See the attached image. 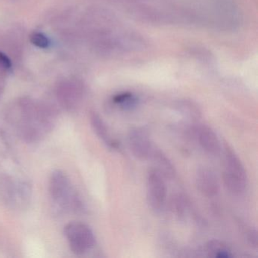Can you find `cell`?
I'll use <instances>...</instances> for the list:
<instances>
[{"label":"cell","instance_id":"obj_13","mask_svg":"<svg viewBox=\"0 0 258 258\" xmlns=\"http://www.w3.org/2000/svg\"><path fill=\"white\" fill-rule=\"evenodd\" d=\"M173 211L178 217L182 218L185 217L186 213V202L180 196H178L173 202Z\"/></svg>","mask_w":258,"mask_h":258},{"label":"cell","instance_id":"obj_4","mask_svg":"<svg viewBox=\"0 0 258 258\" xmlns=\"http://www.w3.org/2000/svg\"><path fill=\"white\" fill-rule=\"evenodd\" d=\"M167 198L165 179L156 170L152 168L146 177V199L151 209L159 212L164 208Z\"/></svg>","mask_w":258,"mask_h":258},{"label":"cell","instance_id":"obj_2","mask_svg":"<svg viewBox=\"0 0 258 258\" xmlns=\"http://www.w3.org/2000/svg\"><path fill=\"white\" fill-rule=\"evenodd\" d=\"M64 235L71 250L75 254H84L96 244L93 230L84 223L78 222L69 223L64 228Z\"/></svg>","mask_w":258,"mask_h":258},{"label":"cell","instance_id":"obj_12","mask_svg":"<svg viewBox=\"0 0 258 258\" xmlns=\"http://www.w3.org/2000/svg\"><path fill=\"white\" fill-rule=\"evenodd\" d=\"M114 102L123 108H131L135 105L136 99L131 94H122L114 98Z\"/></svg>","mask_w":258,"mask_h":258},{"label":"cell","instance_id":"obj_7","mask_svg":"<svg viewBox=\"0 0 258 258\" xmlns=\"http://www.w3.org/2000/svg\"><path fill=\"white\" fill-rule=\"evenodd\" d=\"M195 181L198 190L207 197L215 196L220 190L217 176L208 167H202L198 169Z\"/></svg>","mask_w":258,"mask_h":258},{"label":"cell","instance_id":"obj_5","mask_svg":"<svg viewBox=\"0 0 258 258\" xmlns=\"http://www.w3.org/2000/svg\"><path fill=\"white\" fill-rule=\"evenodd\" d=\"M128 146L130 150L137 159H149L154 146L149 134L141 127L132 128L128 133Z\"/></svg>","mask_w":258,"mask_h":258},{"label":"cell","instance_id":"obj_15","mask_svg":"<svg viewBox=\"0 0 258 258\" xmlns=\"http://www.w3.org/2000/svg\"><path fill=\"white\" fill-rule=\"evenodd\" d=\"M248 241L253 247H257V232L255 229H251L248 232Z\"/></svg>","mask_w":258,"mask_h":258},{"label":"cell","instance_id":"obj_16","mask_svg":"<svg viewBox=\"0 0 258 258\" xmlns=\"http://www.w3.org/2000/svg\"><path fill=\"white\" fill-rule=\"evenodd\" d=\"M0 64L7 69H10L12 67L11 61L10 58L3 52H0Z\"/></svg>","mask_w":258,"mask_h":258},{"label":"cell","instance_id":"obj_8","mask_svg":"<svg viewBox=\"0 0 258 258\" xmlns=\"http://www.w3.org/2000/svg\"><path fill=\"white\" fill-rule=\"evenodd\" d=\"M149 159L152 160L154 169L162 175L164 179H172L175 177L176 169L171 161L162 151L154 147Z\"/></svg>","mask_w":258,"mask_h":258},{"label":"cell","instance_id":"obj_11","mask_svg":"<svg viewBox=\"0 0 258 258\" xmlns=\"http://www.w3.org/2000/svg\"><path fill=\"white\" fill-rule=\"evenodd\" d=\"M207 250L211 256L215 257L227 258L232 256L230 250L223 243L216 240L209 241L207 245Z\"/></svg>","mask_w":258,"mask_h":258},{"label":"cell","instance_id":"obj_14","mask_svg":"<svg viewBox=\"0 0 258 258\" xmlns=\"http://www.w3.org/2000/svg\"><path fill=\"white\" fill-rule=\"evenodd\" d=\"M31 41L34 46L41 49H46L49 46V39L41 33H34L31 34Z\"/></svg>","mask_w":258,"mask_h":258},{"label":"cell","instance_id":"obj_3","mask_svg":"<svg viewBox=\"0 0 258 258\" xmlns=\"http://www.w3.org/2000/svg\"><path fill=\"white\" fill-rule=\"evenodd\" d=\"M49 191L54 202L61 208H78L80 202L75 196L71 186L70 181L61 170H55L52 173L49 182Z\"/></svg>","mask_w":258,"mask_h":258},{"label":"cell","instance_id":"obj_10","mask_svg":"<svg viewBox=\"0 0 258 258\" xmlns=\"http://www.w3.org/2000/svg\"><path fill=\"white\" fill-rule=\"evenodd\" d=\"M178 112L186 120L196 122L201 118V111L197 105L188 100L179 101L176 105Z\"/></svg>","mask_w":258,"mask_h":258},{"label":"cell","instance_id":"obj_1","mask_svg":"<svg viewBox=\"0 0 258 258\" xmlns=\"http://www.w3.org/2000/svg\"><path fill=\"white\" fill-rule=\"evenodd\" d=\"M223 182L229 192L241 195L247 185V176L244 166L235 151L228 144L224 145V171Z\"/></svg>","mask_w":258,"mask_h":258},{"label":"cell","instance_id":"obj_9","mask_svg":"<svg viewBox=\"0 0 258 258\" xmlns=\"http://www.w3.org/2000/svg\"><path fill=\"white\" fill-rule=\"evenodd\" d=\"M90 121H91L92 126L94 130L96 135L108 146L111 148H116L117 146V143L115 140L111 137L108 131V126L105 124V122L102 120V117L99 114L93 113L90 116Z\"/></svg>","mask_w":258,"mask_h":258},{"label":"cell","instance_id":"obj_6","mask_svg":"<svg viewBox=\"0 0 258 258\" xmlns=\"http://www.w3.org/2000/svg\"><path fill=\"white\" fill-rule=\"evenodd\" d=\"M195 137L199 146L208 155H217L221 152V143L214 130L205 124L198 125L194 129Z\"/></svg>","mask_w":258,"mask_h":258}]
</instances>
